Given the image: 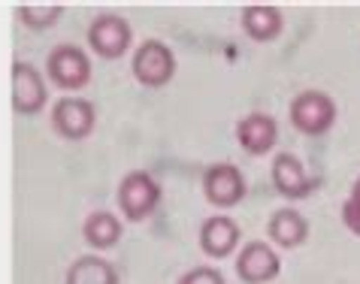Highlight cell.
I'll return each mask as SVG.
<instances>
[{
    "mask_svg": "<svg viewBox=\"0 0 360 284\" xmlns=\"http://www.w3.org/2000/svg\"><path fill=\"white\" fill-rule=\"evenodd\" d=\"M179 284H224V276L212 266H194L179 278Z\"/></svg>",
    "mask_w": 360,
    "mask_h": 284,
    "instance_id": "19",
    "label": "cell"
},
{
    "mask_svg": "<svg viewBox=\"0 0 360 284\" xmlns=\"http://www.w3.org/2000/svg\"><path fill=\"white\" fill-rule=\"evenodd\" d=\"M131 43H134V30L122 15H112V13L97 15L91 27H88V46L106 60L122 58L131 49Z\"/></svg>",
    "mask_w": 360,
    "mask_h": 284,
    "instance_id": "6",
    "label": "cell"
},
{
    "mask_svg": "<svg viewBox=\"0 0 360 284\" xmlns=\"http://www.w3.org/2000/svg\"><path fill=\"white\" fill-rule=\"evenodd\" d=\"M67 284H118V272L103 257H79L67 269Z\"/></svg>",
    "mask_w": 360,
    "mask_h": 284,
    "instance_id": "16",
    "label": "cell"
},
{
    "mask_svg": "<svg viewBox=\"0 0 360 284\" xmlns=\"http://www.w3.org/2000/svg\"><path fill=\"white\" fill-rule=\"evenodd\" d=\"M266 233L278 248H300L309 236V221L294 209H278L269 218Z\"/></svg>",
    "mask_w": 360,
    "mask_h": 284,
    "instance_id": "13",
    "label": "cell"
},
{
    "mask_svg": "<svg viewBox=\"0 0 360 284\" xmlns=\"http://www.w3.org/2000/svg\"><path fill=\"white\" fill-rule=\"evenodd\" d=\"M282 27H285V18L276 6L257 4V6L243 9V30L255 43H273V39L282 34Z\"/></svg>",
    "mask_w": 360,
    "mask_h": 284,
    "instance_id": "14",
    "label": "cell"
},
{
    "mask_svg": "<svg viewBox=\"0 0 360 284\" xmlns=\"http://www.w3.org/2000/svg\"><path fill=\"white\" fill-rule=\"evenodd\" d=\"M82 236L91 248L106 251V248L118 245V239H122V221H118L112 212H91L82 224Z\"/></svg>",
    "mask_w": 360,
    "mask_h": 284,
    "instance_id": "15",
    "label": "cell"
},
{
    "mask_svg": "<svg viewBox=\"0 0 360 284\" xmlns=\"http://www.w3.org/2000/svg\"><path fill=\"white\" fill-rule=\"evenodd\" d=\"M336 121V103L324 91H300L291 100V124L306 136H324Z\"/></svg>",
    "mask_w": 360,
    "mask_h": 284,
    "instance_id": "2",
    "label": "cell"
},
{
    "mask_svg": "<svg viewBox=\"0 0 360 284\" xmlns=\"http://www.w3.org/2000/svg\"><path fill=\"white\" fill-rule=\"evenodd\" d=\"M236 139L248 155H266L278 142V124L276 118H269L264 112H252L236 124Z\"/></svg>",
    "mask_w": 360,
    "mask_h": 284,
    "instance_id": "12",
    "label": "cell"
},
{
    "mask_svg": "<svg viewBox=\"0 0 360 284\" xmlns=\"http://www.w3.org/2000/svg\"><path fill=\"white\" fill-rule=\"evenodd\" d=\"M239 245V224L227 215H212L203 221L200 227V248H203L206 257L224 260L236 251Z\"/></svg>",
    "mask_w": 360,
    "mask_h": 284,
    "instance_id": "10",
    "label": "cell"
},
{
    "mask_svg": "<svg viewBox=\"0 0 360 284\" xmlns=\"http://www.w3.org/2000/svg\"><path fill=\"white\" fill-rule=\"evenodd\" d=\"M13 109L18 115H39L46 109V82L39 70L15 60L13 64Z\"/></svg>",
    "mask_w": 360,
    "mask_h": 284,
    "instance_id": "8",
    "label": "cell"
},
{
    "mask_svg": "<svg viewBox=\"0 0 360 284\" xmlns=\"http://www.w3.org/2000/svg\"><path fill=\"white\" fill-rule=\"evenodd\" d=\"M158 202H161V185L143 169L127 172L118 185V209L127 221H146L155 215Z\"/></svg>",
    "mask_w": 360,
    "mask_h": 284,
    "instance_id": "1",
    "label": "cell"
},
{
    "mask_svg": "<svg viewBox=\"0 0 360 284\" xmlns=\"http://www.w3.org/2000/svg\"><path fill=\"white\" fill-rule=\"evenodd\" d=\"M49 82L61 91H79L91 82V60L79 46H55L46 60Z\"/></svg>",
    "mask_w": 360,
    "mask_h": 284,
    "instance_id": "4",
    "label": "cell"
},
{
    "mask_svg": "<svg viewBox=\"0 0 360 284\" xmlns=\"http://www.w3.org/2000/svg\"><path fill=\"white\" fill-rule=\"evenodd\" d=\"M203 194L215 209H233L245 197V179L233 164H212L203 172Z\"/></svg>",
    "mask_w": 360,
    "mask_h": 284,
    "instance_id": "7",
    "label": "cell"
},
{
    "mask_svg": "<svg viewBox=\"0 0 360 284\" xmlns=\"http://www.w3.org/2000/svg\"><path fill=\"white\" fill-rule=\"evenodd\" d=\"M282 263H278V254L266 242H248V245L239 251L236 257V276L245 284H266L278 276Z\"/></svg>",
    "mask_w": 360,
    "mask_h": 284,
    "instance_id": "9",
    "label": "cell"
},
{
    "mask_svg": "<svg viewBox=\"0 0 360 284\" xmlns=\"http://www.w3.org/2000/svg\"><path fill=\"white\" fill-rule=\"evenodd\" d=\"M94 124H97V109L91 100H85V97H61L52 106L55 134L70 142L88 139L94 134Z\"/></svg>",
    "mask_w": 360,
    "mask_h": 284,
    "instance_id": "5",
    "label": "cell"
},
{
    "mask_svg": "<svg viewBox=\"0 0 360 284\" xmlns=\"http://www.w3.org/2000/svg\"><path fill=\"white\" fill-rule=\"evenodd\" d=\"M273 188L285 200H303V197L312 194V181H309L303 164H300L291 151L276 155V160H273Z\"/></svg>",
    "mask_w": 360,
    "mask_h": 284,
    "instance_id": "11",
    "label": "cell"
},
{
    "mask_svg": "<svg viewBox=\"0 0 360 284\" xmlns=\"http://www.w3.org/2000/svg\"><path fill=\"white\" fill-rule=\"evenodd\" d=\"M15 15H18V22H22L25 27H31V30H46V27H55L58 25V18L64 15V6L61 4H43V6H37V4H25V6H15Z\"/></svg>",
    "mask_w": 360,
    "mask_h": 284,
    "instance_id": "17",
    "label": "cell"
},
{
    "mask_svg": "<svg viewBox=\"0 0 360 284\" xmlns=\"http://www.w3.org/2000/svg\"><path fill=\"white\" fill-rule=\"evenodd\" d=\"M176 76V55L161 39H146L134 55V79L146 88H164Z\"/></svg>",
    "mask_w": 360,
    "mask_h": 284,
    "instance_id": "3",
    "label": "cell"
},
{
    "mask_svg": "<svg viewBox=\"0 0 360 284\" xmlns=\"http://www.w3.org/2000/svg\"><path fill=\"white\" fill-rule=\"evenodd\" d=\"M342 224L352 230L354 236H360V176L354 179L352 194H348V200L342 202Z\"/></svg>",
    "mask_w": 360,
    "mask_h": 284,
    "instance_id": "18",
    "label": "cell"
}]
</instances>
